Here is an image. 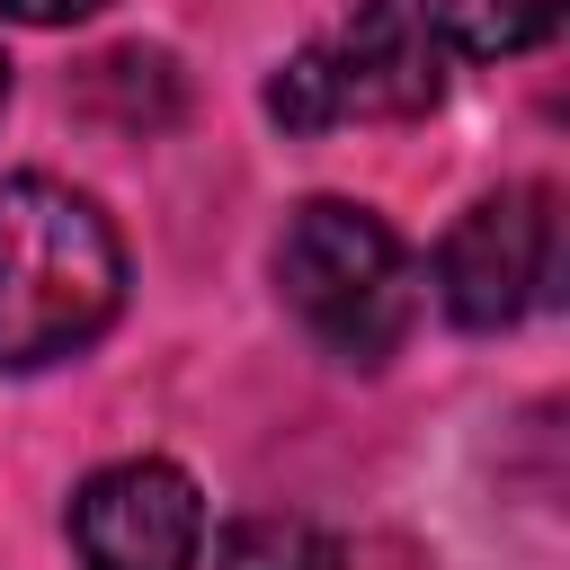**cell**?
Returning a JSON list of instances; mask_svg holds the SVG:
<instances>
[{
    "instance_id": "1",
    "label": "cell",
    "mask_w": 570,
    "mask_h": 570,
    "mask_svg": "<svg viewBox=\"0 0 570 570\" xmlns=\"http://www.w3.org/2000/svg\"><path fill=\"white\" fill-rule=\"evenodd\" d=\"M125 312V240L62 178H0V365L36 374L80 356Z\"/></svg>"
},
{
    "instance_id": "2",
    "label": "cell",
    "mask_w": 570,
    "mask_h": 570,
    "mask_svg": "<svg viewBox=\"0 0 570 570\" xmlns=\"http://www.w3.org/2000/svg\"><path fill=\"white\" fill-rule=\"evenodd\" d=\"M276 294L338 365H383L419 321V276H410L401 232L347 196L294 205L276 240Z\"/></svg>"
},
{
    "instance_id": "3",
    "label": "cell",
    "mask_w": 570,
    "mask_h": 570,
    "mask_svg": "<svg viewBox=\"0 0 570 570\" xmlns=\"http://www.w3.org/2000/svg\"><path fill=\"white\" fill-rule=\"evenodd\" d=\"M445 98V45L410 0H356L330 36H312L276 80L267 116L285 134H338V125H401Z\"/></svg>"
},
{
    "instance_id": "4",
    "label": "cell",
    "mask_w": 570,
    "mask_h": 570,
    "mask_svg": "<svg viewBox=\"0 0 570 570\" xmlns=\"http://www.w3.org/2000/svg\"><path fill=\"white\" fill-rule=\"evenodd\" d=\"M552 267H561L552 187H508V196H481L445 232V249H436V303L463 330H508V321H525L552 294Z\"/></svg>"
},
{
    "instance_id": "5",
    "label": "cell",
    "mask_w": 570,
    "mask_h": 570,
    "mask_svg": "<svg viewBox=\"0 0 570 570\" xmlns=\"http://www.w3.org/2000/svg\"><path fill=\"white\" fill-rule=\"evenodd\" d=\"M71 552H80V570H196L205 561V499L160 454L107 463L71 499Z\"/></svg>"
},
{
    "instance_id": "6",
    "label": "cell",
    "mask_w": 570,
    "mask_h": 570,
    "mask_svg": "<svg viewBox=\"0 0 570 570\" xmlns=\"http://www.w3.org/2000/svg\"><path fill=\"white\" fill-rule=\"evenodd\" d=\"M428 18V36L445 53H472V62H499V53H525L561 27V0H410Z\"/></svg>"
},
{
    "instance_id": "7",
    "label": "cell",
    "mask_w": 570,
    "mask_h": 570,
    "mask_svg": "<svg viewBox=\"0 0 570 570\" xmlns=\"http://www.w3.org/2000/svg\"><path fill=\"white\" fill-rule=\"evenodd\" d=\"M214 570H347V552L312 517H240V525H223Z\"/></svg>"
},
{
    "instance_id": "8",
    "label": "cell",
    "mask_w": 570,
    "mask_h": 570,
    "mask_svg": "<svg viewBox=\"0 0 570 570\" xmlns=\"http://www.w3.org/2000/svg\"><path fill=\"white\" fill-rule=\"evenodd\" d=\"M9 18H27V27H71V18H89V9H107V0H0Z\"/></svg>"
},
{
    "instance_id": "9",
    "label": "cell",
    "mask_w": 570,
    "mask_h": 570,
    "mask_svg": "<svg viewBox=\"0 0 570 570\" xmlns=\"http://www.w3.org/2000/svg\"><path fill=\"white\" fill-rule=\"evenodd\" d=\"M0 107H9V62H0Z\"/></svg>"
}]
</instances>
